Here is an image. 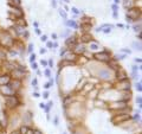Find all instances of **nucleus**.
Masks as SVG:
<instances>
[{
  "label": "nucleus",
  "mask_w": 142,
  "mask_h": 134,
  "mask_svg": "<svg viewBox=\"0 0 142 134\" xmlns=\"http://www.w3.org/2000/svg\"><path fill=\"white\" fill-rule=\"evenodd\" d=\"M32 134H43V133H41L40 131H35V132H33Z\"/></svg>",
  "instance_id": "41"
},
{
  "label": "nucleus",
  "mask_w": 142,
  "mask_h": 134,
  "mask_svg": "<svg viewBox=\"0 0 142 134\" xmlns=\"http://www.w3.org/2000/svg\"><path fill=\"white\" fill-rule=\"evenodd\" d=\"M39 107H40V108H43V109H44V108H45V104H44V103H40V104H39Z\"/></svg>",
  "instance_id": "45"
},
{
  "label": "nucleus",
  "mask_w": 142,
  "mask_h": 134,
  "mask_svg": "<svg viewBox=\"0 0 142 134\" xmlns=\"http://www.w3.org/2000/svg\"><path fill=\"white\" fill-rule=\"evenodd\" d=\"M124 6H126V7H127V6H132V1H130V0L124 1Z\"/></svg>",
  "instance_id": "27"
},
{
  "label": "nucleus",
  "mask_w": 142,
  "mask_h": 134,
  "mask_svg": "<svg viewBox=\"0 0 142 134\" xmlns=\"http://www.w3.org/2000/svg\"><path fill=\"white\" fill-rule=\"evenodd\" d=\"M2 93L6 95V96H11L14 94V90L12 89V87L10 84H6L5 87H2Z\"/></svg>",
  "instance_id": "7"
},
{
  "label": "nucleus",
  "mask_w": 142,
  "mask_h": 134,
  "mask_svg": "<svg viewBox=\"0 0 142 134\" xmlns=\"http://www.w3.org/2000/svg\"><path fill=\"white\" fill-rule=\"evenodd\" d=\"M136 90H137V91H141V90H142V88H141V82H139V83L136 84Z\"/></svg>",
  "instance_id": "25"
},
{
  "label": "nucleus",
  "mask_w": 142,
  "mask_h": 134,
  "mask_svg": "<svg viewBox=\"0 0 142 134\" xmlns=\"http://www.w3.org/2000/svg\"><path fill=\"white\" fill-rule=\"evenodd\" d=\"M89 40H91V36H90V34H84L83 42H89Z\"/></svg>",
  "instance_id": "21"
},
{
  "label": "nucleus",
  "mask_w": 142,
  "mask_h": 134,
  "mask_svg": "<svg viewBox=\"0 0 142 134\" xmlns=\"http://www.w3.org/2000/svg\"><path fill=\"white\" fill-rule=\"evenodd\" d=\"M50 107H52V102H49L47 103V108H50Z\"/></svg>",
  "instance_id": "48"
},
{
  "label": "nucleus",
  "mask_w": 142,
  "mask_h": 134,
  "mask_svg": "<svg viewBox=\"0 0 142 134\" xmlns=\"http://www.w3.org/2000/svg\"><path fill=\"white\" fill-rule=\"evenodd\" d=\"M59 14H61V16H62L64 19H66V13H65L63 10H59Z\"/></svg>",
  "instance_id": "22"
},
{
  "label": "nucleus",
  "mask_w": 142,
  "mask_h": 134,
  "mask_svg": "<svg viewBox=\"0 0 142 134\" xmlns=\"http://www.w3.org/2000/svg\"><path fill=\"white\" fill-rule=\"evenodd\" d=\"M66 25L70 26V27H73V29H77V27H78V25H77L73 20H69V21H66Z\"/></svg>",
  "instance_id": "16"
},
{
  "label": "nucleus",
  "mask_w": 142,
  "mask_h": 134,
  "mask_svg": "<svg viewBox=\"0 0 142 134\" xmlns=\"http://www.w3.org/2000/svg\"><path fill=\"white\" fill-rule=\"evenodd\" d=\"M95 58L97 61H101V62H109L110 61V55L108 51H103V52H98L95 55Z\"/></svg>",
  "instance_id": "2"
},
{
  "label": "nucleus",
  "mask_w": 142,
  "mask_h": 134,
  "mask_svg": "<svg viewBox=\"0 0 142 134\" xmlns=\"http://www.w3.org/2000/svg\"><path fill=\"white\" fill-rule=\"evenodd\" d=\"M8 83H10V76L8 75L0 76V87H4V86H6Z\"/></svg>",
  "instance_id": "10"
},
{
  "label": "nucleus",
  "mask_w": 142,
  "mask_h": 134,
  "mask_svg": "<svg viewBox=\"0 0 142 134\" xmlns=\"http://www.w3.org/2000/svg\"><path fill=\"white\" fill-rule=\"evenodd\" d=\"M134 30H135V32H139V33H140V32H141V25H139V26H137V25L134 26Z\"/></svg>",
  "instance_id": "23"
},
{
  "label": "nucleus",
  "mask_w": 142,
  "mask_h": 134,
  "mask_svg": "<svg viewBox=\"0 0 142 134\" xmlns=\"http://www.w3.org/2000/svg\"><path fill=\"white\" fill-rule=\"evenodd\" d=\"M46 45H47V48H49V49H52V46H53L51 42H47V44H46Z\"/></svg>",
  "instance_id": "31"
},
{
  "label": "nucleus",
  "mask_w": 142,
  "mask_h": 134,
  "mask_svg": "<svg viewBox=\"0 0 142 134\" xmlns=\"http://www.w3.org/2000/svg\"><path fill=\"white\" fill-rule=\"evenodd\" d=\"M45 75H46L47 77H50V76H51V71H50L49 69H46V70H45Z\"/></svg>",
  "instance_id": "28"
},
{
  "label": "nucleus",
  "mask_w": 142,
  "mask_h": 134,
  "mask_svg": "<svg viewBox=\"0 0 142 134\" xmlns=\"http://www.w3.org/2000/svg\"><path fill=\"white\" fill-rule=\"evenodd\" d=\"M77 43H76V37H69L68 39H66V45H69L70 48H75V45H76Z\"/></svg>",
  "instance_id": "12"
},
{
  "label": "nucleus",
  "mask_w": 142,
  "mask_h": 134,
  "mask_svg": "<svg viewBox=\"0 0 142 134\" xmlns=\"http://www.w3.org/2000/svg\"><path fill=\"white\" fill-rule=\"evenodd\" d=\"M140 69H141L140 67H133V71H134V72H136V71H137V70H140Z\"/></svg>",
  "instance_id": "32"
},
{
  "label": "nucleus",
  "mask_w": 142,
  "mask_h": 134,
  "mask_svg": "<svg viewBox=\"0 0 142 134\" xmlns=\"http://www.w3.org/2000/svg\"><path fill=\"white\" fill-rule=\"evenodd\" d=\"M123 58H126L124 55H117V56H116V61H117V59H123Z\"/></svg>",
  "instance_id": "26"
},
{
  "label": "nucleus",
  "mask_w": 142,
  "mask_h": 134,
  "mask_svg": "<svg viewBox=\"0 0 142 134\" xmlns=\"http://www.w3.org/2000/svg\"><path fill=\"white\" fill-rule=\"evenodd\" d=\"M36 32H37V34H40V30H38V29H37V30H36Z\"/></svg>",
  "instance_id": "52"
},
{
  "label": "nucleus",
  "mask_w": 142,
  "mask_h": 134,
  "mask_svg": "<svg viewBox=\"0 0 142 134\" xmlns=\"http://www.w3.org/2000/svg\"><path fill=\"white\" fill-rule=\"evenodd\" d=\"M32 68H33V69H37V64H36L35 62H32Z\"/></svg>",
  "instance_id": "43"
},
{
  "label": "nucleus",
  "mask_w": 142,
  "mask_h": 134,
  "mask_svg": "<svg viewBox=\"0 0 142 134\" xmlns=\"http://www.w3.org/2000/svg\"><path fill=\"white\" fill-rule=\"evenodd\" d=\"M90 49L94 50V51L97 50V49H98V44H97V43H90Z\"/></svg>",
  "instance_id": "18"
},
{
  "label": "nucleus",
  "mask_w": 142,
  "mask_h": 134,
  "mask_svg": "<svg viewBox=\"0 0 142 134\" xmlns=\"http://www.w3.org/2000/svg\"><path fill=\"white\" fill-rule=\"evenodd\" d=\"M73 52L76 55H81V54H84L85 52V49L83 45H79V44H76L75 48H73Z\"/></svg>",
  "instance_id": "9"
},
{
  "label": "nucleus",
  "mask_w": 142,
  "mask_h": 134,
  "mask_svg": "<svg viewBox=\"0 0 142 134\" xmlns=\"http://www.w3.org/2000/svg\"><path fill=\"white\" fill-rule=\"evenodd\" d=\"M71 11H72L73 13H76V14H78V13H79V11H78L77 8H75V7H72V8H71Z\"/></svg>",
  "instance_id": "30"
},
{
  "label": "nucleus",
  "mask_w": 142,
  "mask_h": 134,
  "mask_svg": "<svg viewBox=\"0 0 142 134\" xmlns=\"http://www.w3.org/2000/svg\"><path fill=\"white\" fill-rule=\"evenodd\" d=\"M15 30H17V33L18 34H21L25 32V29H24V26H17L15 27Z\"/></svg>",
  "instance_id": "17"
},
{
  "label": "nucleus",
  "mask_w": 142,
  "mask_h": 134,
  "mask_svg": "<svg viewBox=\"0 0 142 134\" xmlns=\"http://www.w3.org/2000/svg\"><path fill=\"white\" fill-rule=\"evenodd\" d=\"M117 88H118L120 90H129V88H130V82H129L127 78H126V80H122V81L118 82Z\"/></svg>",
  "instance_id": "6"
},
{
  "label": "nucleus",
  "mask_w": 142,
  "mask_h": 134,
  "mask_svg": "<svg viewBox=\"0 0 142 134\" xmlns=\"http://www.w3.org/2000/svg\"><path fill=\"white\" fill-rule=\"evenodd\" d=\"M35 61H36V55L35 54H32V55L30 56V62L32 63V62H35Z\"/></svg>",
  "instance_id": "24"
},
{
  "label": "nucleus",
  "mask_w": 142,
  "mask_h": 134,
  "mask_svg": "<svg viewBox=\"0 0 142 134\" xmlns=\"http://www.w3.org/2000/svg\"><path fill=\"white\" fill-rule=\"evenodd\" d=\"M136 102H137V103H139V106H140V107H141V103H142V99H141V97H140V96H139V97H137V99H136Z\"/></svg>",
  "instance_id": "29"
},
{
  "label": "nucleus",
  "mask_w": 142,
  "mask_h": 134,
  "mask_svg": "<svg viewBox=\"0 0 142 134\" xmlns=\"http://www.w3.org/2000/svg\"><path fill=\"white\" fill-rule=\"evenodd\" d=\"M10 14H11V16H14V19H15V18H23V16H24L23 11H21L19 7H12V8L10 10Z\"/></svg>",
  "instance_id": "5"
},
{
  "label": "nucleus",
  "mask_w": 142,
  "mask_h": 134,
  "mask_svg": "<svg viewBox=\"0 0 142 134\" xmlns=\"http://www.w3.org/2000/svg\"><path fill=\"white\" fill-rule=\"evenodd\" d=\"M117 78H118V81H122V80H126L127 78L126 72L122 69H120V68H118V71H117Z\"/></svg>",
  "instance_id": "14"
},
{
  "label": "nucleus",
  "mask_w": 142,
  "mask_h": 134,
  "mask_svg": "<svg viewBox=\"0 0 142 134\" xmlns=\"http://www.w3.org/2000/svg\"><path fill=\"white\" fill-rule=\"evenodd\" d=\"M6 103L10 108H14L17 106H19V100L14 96V95H11V96H6Z\"/></svg>",
  "instance_id": "1"
},
{
  "label": "nucleus",
  "mask_w": 142,
  "mask_h": 134,
  "mask_svg": "<svg viewBox=\"0 0 142 134\" xmlns=\"http://www.w3.org/2000/svg\"><path fill=\"white\" fill-rule=\"evenodd\" d=\"M52 5H53V7H56V6H57V4H56V1H55V0H52Z\"/></svg>",
  "instance_id": "50"
},
{
  "label": "nucleus",
  "mask_w": 142,
  "mask_h": 134,
  "mask_svg": "<svg viewBox=\"0 0 142 134\" xmlns=\"http://www.w3.org/2000/svg\"><path fill=\"white\" fill-rule=\"evenodd\" d=\"M33 96H35V97H39V96H40V95H39V94H38V93H35V94H33Z\"/></svg>",
  "instance_id": "46"
},
{
  "label": "nucleus",
  "mask_w": 142,
  "mask_h": 134,
  "mask_svg": "<svg viewBox=\"0 0 142 134\" xmlns=\"http://www.w3.org/2000/svg\"><path fill=\"white\" fill-rule=\"evenodd\" d=\"M43 96H44V99H47V97H49V93H47V91H45V93L43 94Z\"/></svg>",
  "instance_id": "34"
},
{
  "label": "nucleus",
  "mask_w": 142,
  "mask_h": 134,
  "mask_svg": "<svg viewBox=\"0 0 142 134\" xmlns=\"http://www.w3.org/2000/svg\"><path fill=\"white\" fill-rule=\"evenodd\" d=\"M55 125H58V118L55 119Z\"/></svg>",
  "instance_id": "49"
},
{
  "label": "nucleus",
  "mask_w": 142,
  "mask_h": 134,
  "mask_svg": "<svg viewBox=\"0 0 142 134\" xmlns=\"http://www.w3.org/2000/svg\"><path fill=\"white\" fill-rule=\"evenodd\" d=\"M52 39H57V34L56 33H52Z\"/></svg>",
  "instance_id": "42"
},
{
  "label": "nucleus",
  "mask_w": 142,
  "mask_h": 134,
  "mask_svg": "<svg viewBox=\"0 0 142 134\" xmlns=\"http://www.w3.org/2000/svg\"><path fill=\"white\" fill-rule=\"evenodd\" d=\"M8 4L12 6V7H19L21 1L20 0H8Z\"/></svg>",
  "instance_id": "15"
},
{
  "label": "nucleus",
  "mask_w": 142,
  "mask_h": 134,
  "mask_svg": "<svg viewBox=\"0 0 142 134\" xmlns=\"http://www.w3.org/2000/svg\"><path fill=\"white\" fill-rule=\"evenodd\" d=\"M127 107V103H126V101H122V102H115V103H112L111 106H110V108L111 109H120V108H126Z\"/></svg>",
  "instance_id": "8"
},
{
  "label": "nucleus",
  "mask_w": 142,
  "mask_h": 134,
  "mask_svg": "<svg viewBox=\"0 0 142 134\" xmlns=\"http://www.w3.org/2000/svg\"><path fill=\"white\" fill-rule=\"evenodd\" d=\"M76 56H77L76 54H64L63 55V57L65 58V61H70V62H75V59L77 58Z\"/></svg>",
  "instance_id": "11"
},
{
  "label": "nucleus",
  "mask_w": 142,
  "mask_h": 134,
  "mask_svg": "<svg viewBox=\"0 0 142 134\" xmlns=\"http://www.w3.org/2000/svg\"><path fill=\"white\" fill-rule=\"evenodd\" d=\"M45 52H46L45 49H41V50H40V54H45Z\"/></svg>",
  "instance_id": "47"
},
{
  "label": "nucleus",
  "mask_w": 142,
  "mask_h": 134,
  "mask_svg": "<svg viewBox=\"0 0 142 134\" xmlns=\"http://www.w3.org/2000/svg\"><path fill=\"white\" fill-rule=\"evenodd\" d=\"M41 64H43V65H44V67H46V65H47V63H46V62H45V61H41Z\"/></svg>",
  "instance_id": "44"
},
{
  "label": "nucleus",
  "mask_w": 142,
  "mask_h": 134,
  "mask_svg": "<svg viewBox=\"0 0 142 134\" xmlns=\"http://www.w3.org/2000/svg\"><path fill=\"white\" fill-rule=\"evenodd\" d=\"M32 48H33V45H32V44H30V45H29V51H30V52L32 51Z\"/></svg>",
  "instance_id": "39"
},
{
  "label": "nucleus",
  "mask_w": 142,
  "mask_h": 134,
  "mask_svg": "<svg viewBox=\"0 0 142 134\" xmlns=\"http://www.w3.org/2000/svg\"><path fill=\"white\" fill-rule=\"evenodd\" d=\"M51 86H52V84H51V83H50V82H49V83H46V84H45V86H44V87H45V88H46V89H47V88H50V87H51Z\"/></svg>",
  "instance_id": "35"
},
{
  "label": "nucleus",
  "mask_w": 142,
  "mask_h": 134,
  "mask_svg": "<svg viewBox=\"0 0 142 134\" xmlns=\"http://www.w3.org/2000/svg\"><path fill=\"white\" fill-rule=\"evenodd\" d=\"M40 39H41V42H46L47 37H46V36H41V38H40Z\"/></svg>",
  "instance_id": "33"
},
{
  "label": "nucleus",
  "mask_w": 142,
  "mask_h": 134,
  "mask_svg": "<svg viewBox=\"0 0 142 134\" xmlns=\"http://www.w3.org/2000/svg\"><path fill=\"white\" fill-rule=\"evenodd\" d=\"M49 65H50V68H52V65H53V62H52L51 59L49 61Z\"/></svg>",
  "instance_id": "40"
},
{
  "label": "nucleus",
  "mask_w": 142,
  "mask_h": 134,
  "mask_svg": "<svg viewBox=\"0 0 142 134\" xmlns=\"http://www.w3.org/2000/svg\"><path fill=\"white\" fill-rule=\"evenodd\" d=\"M32 86H33V87H36V86H37V80H33V81H32Z\"/></svg>",
  "instance_id": "37"
},
{
  "label": "nucleus",
  "mask_w": 142,
  "mask_h": 134,
  "mask_svg": "<svg viewBox=\"0 0 142 134\" xmlns=\"http://www.w3.org/2000/svg\"><path fill=\"white\" fill-rule=\"evenodd\" d=\"M130 119V116L128 115V114H118L117 116H115V118H112V123H115V125H117V122H124V121H127V120H129Z\"/></svg>",
  "instance_id": "4"
},
{
  "label": "nucleus",
  "mask_w": 142,
  "mask_h": 134,
  "mask_svg": "<svg viewBox=\"0 0 142 134\" xmlns=\"http://www.w3.org/2000/svg\"><path fill=\"white\" fill-rule=\"evenodd\" d=\"M68 34H69V30H66L65 32H63V33H62V36H63V37H65V36H68Z\"/></svg>",
  "instance_id": "36"
},
{
  "label": "nucleus",
  "mask_w": 142,
  "mask_h": 134,
  "mask_svg": "<svg viewBox=\"0 0 142 134\" xmlns=\"http://www.w3.org/2000/svg\"><path fill=\"white\" fill-rule=\"evenodd\" d=\"M112 10H114V12H116L117 11V6L116 5H112Z\"/></svg>",
  "instance_id": "38"
},
{
  "label": "nucleus",
  "mask_w": 142,
  "mask_h": 134,
  "mask_svg": "<svg viewBox=\"0 0 142 134\" xmlns=\"http://www.w3.org/2000/svg\"><path fill=\"white\" fill-rule=\"evenodd\" d=\"M133 46H134V49H136V50H141V44H140V43L134 42V43H133Z\"/></svg>",
  "instance_id": "20"
},
{
  "label": "nucleus",
  "mask_w": 142,
  "mask_h": 134,
  "mask_svg": "<svg viewBox=\"0 0 142 134\" xmlns=\"http://www.w3.org/2000/svg\"><path fill=\"white\" fill-rule=\"evenodd\" d=\"M98 75H100V77L103 78V80H108V78L110 77V72H109L108 70H101V71L98 72Z\"/></svg>",
  "instance_id": "13"
},
{
  "label": "nucleus",
  "mask_w": 142,
  "mask_h": 134,
  "mask_svg": "<svg viewBox=\"0 0 142 134\" xmlns=\"http://www.w3.org/2000/svg\"><path fill=\"white\" fill-rule=\"evenodd\" d=\"M120 2V0H115V4H118Z\"/></svg>",
  "instance_id": "53"
},
{
  "label": "nucleus",
  "mask_w": 142,
  "mask_h": 134,
  "mask_svg": "<svg viewBox=\"0 0 142 134\" xmlns=\"http://www.w3.org/2000/svg\"><path fill=\"white\" fill-rule=\"evenodd\" d=\"M127 17L130 18L132 20H134V19H137V17H139V18L141 17V12H140V10H137V8H130V10L127 12Z\"/></svg>",
  "instance_id": "3"
},
{
  "label": "nucleus",
  "mask_w": 142,
  "mask_h": 134,
  "mask_svg": "<svg viewBox=\"0 0 142 134\" xmlns=\"http://www.w3.org/2000/svg\"><path fill=\"white\" fill-rule=\"evenodd\" d=\"M11 134H20V132H18V131H14V132H12Z\"/></svg>",
  "instance_id": "51"
},
{
  "label": "nucleus",
  "mask_w": 142,
  "mask_h": 134,
  "mask_svg": "<svg viewBox=\"0 0 142 134\" xmlns=\"http://www.w3.org/2000/svg\"><path fill=\"white\" fill-rule=\"evenodd\" d=\"M27 131H29V128L27 127H25V126H23L21 128H20V134H27Z\"/></svg>",
  "instance_id": "19"
}]
</instances>
